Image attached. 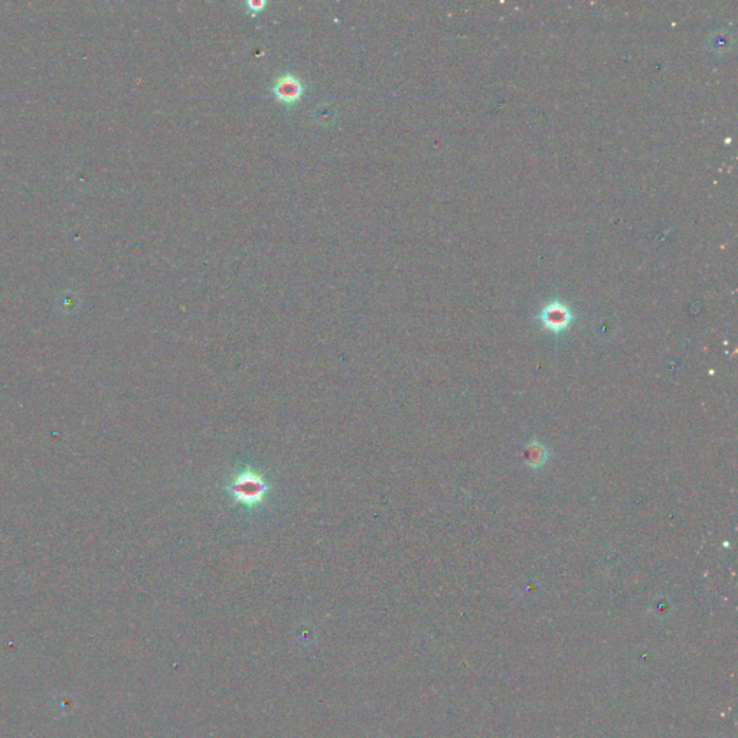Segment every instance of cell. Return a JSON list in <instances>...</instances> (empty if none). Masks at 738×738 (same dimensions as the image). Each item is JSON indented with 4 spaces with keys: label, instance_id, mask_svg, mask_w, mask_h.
<instances>
[{
    "label": "cell",
    "instance_id": "6da1fadb",
    "mask_svg": "<svg viewBox=\"0 0 738 738\" xmlns=\"http://www.w3.org/2000/svg\"><path fill=\"white\" fill-rule=\"evenodd\" d=\"M227 491L236 504L247 509H256L266 502L270 493V486L258 471L251 467H245L232 479Z\"/></svg>",
    "mask_w": 738,
    "mask_h": 738
},
{
    "label": "cell",
    "instance_id": "7a4b0ae2",
    "mask_svg": "<svg viewBox=\"0 0 738 738\" xmlns=\"http://www.w3.org/2000/svg\"><path fill=\"white\" fill-rule=\"evenodd\" d=\"M273 91L277 99L282 103L291 104V103H296L300 99L303 87H302V82L295 75H286L275 82Z\"/></svg>",
    "mask_w": 738,
    "mask_h": 738
},
{
    "label": "cell",
    "instance_id": "3957f363",
    "mask_svg": "<svg viewBox=\"0 0 738 738\" xmlns=\"http://www.w3.org/2000/svg\"><path fill=\"white\" fill-rule=\"evenodd\" d=\"M542 320H544V325L547 328H550L551 330H555V332H560L563 329H565L571 320V315L569 312L563 308V306H550V308H547L544 310V315H542Z\"/></svg>",
    "mask_w": 738,
    "mask_h": 738
},
{
    "label": "cell",
    "instance_id": "277c9868",
    "mask_svg": "<svg viewBox=\"0 0 738 738\" xmlns=\"http://www.w3.org/2000/svg\"><path fill=\"white\" fill-rule=\"evenodd\" d=\"M544 458H545V453H544V447H542V445L531 447V452H529V454H528L529 463H531V465H541V463H544Z\"/></svg>",
    "mask_w": 738,
    "mask_h": 738
},
{
    "label": "cell",
    "instance_id": "5b68a950",
    "mask_svg": "<svg viewBox=\"0 0 738 738\" xmlns=\"http://www.w3.org/2000/svg\"><path fill=\"white\" fill-rule=\"evenodd\" d=\"M264 5H266L264 2H248V3H247V6H248L249 9H251L253 12H261V9L264 8Z\"/></svg>",
    "mask_w": 738,
    "mask_h": 738
}]
</instances>
